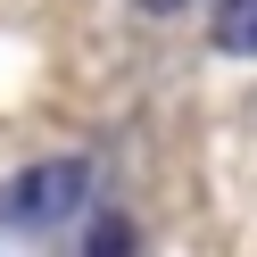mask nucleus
Masks as SVG:
<instances>
[{
	"instance_id": "f257e3e1",
	"label": "nucleus",
	"mask_w": 257,
	"mask_h": 257,
	"mask_svg": "<svg viewBox=\"0 0 257 257\" xmlns=\"http://www.w3.org/2000/svg\"><path fill=\"white\" fill-rule=\"evenodd\" d=\"M91 191V166L83 158H50V166H25L17 183L0 191V224H67Z\"/></svg>"
},
{
	"instance_id": "f03ea898",
	"label": "nucleus",
	"mask_w": 257,
	"mask_h": 257,
	"mask_svg": "<svg viewBox=\"0 0 257 257\" xmlns=\"http://www.w3.org/2000/svg\"><path fill=\"white\" fill-rule=\"evenodd\" d=\"M216 50L257 58V0H216Z\"/></svg>"
},
{
	"instance_id": "7ed1b4c3",
	"label": "nucleus",
	"mask_w": 257,
	"mask_h": 257,
	"mask_svg": "<svg viewBox=\"0 0 257 257\" xmlns=\"http://www.w3.org/2000/svg\"><path fill=\"white\" fill-rule=\"evenodd\" d=\"M91 257H133V224H124V216H100V224H91Z\"/></svg>"
},
{
	"instance_id": "20e7f679",
	"label": "nucleus",
	"mask_w": 257,
	"mask_h": 257,
	"mask_svg": "<svg viewBox=\"0 0 257 257\" xmlns=\"http://www.w3.org/2000/svg\"><path fill=\"white\" fill-rule=\"evenodd\" d=\"M141 17H174V9H191V0H133Z\"/></svg>"
}]
</instances>
